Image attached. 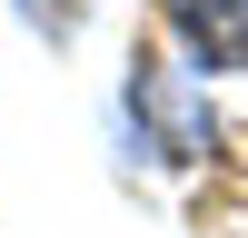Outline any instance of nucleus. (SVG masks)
I'll list each match as a JSON object with an SVG mask.
<instances>
[{"label": "nucleus", "mask_w": 248, "mask_h": 238, "mask_svg": "<svg viewBox=\"0 0 248 238\" xmlns=\"http://www.w3.org/2000/svg\"><path fill=\"white\" fill-rule=\"evenodd\" d=\"M169 40L209 79H238L248 70V0H169Z\"/></svg>", "instance_id": "f03ea898"}, {"label": "nucleus", "mask_w": 248, "mask_h": 238, "mask_svg": "<svg viewBox=\"0 0 248 238\" xmlns=\"http://www.w3.org/2000/svg\"><path fill=\"white\" fill-rule=\"evenodd\" d=\"M10 20H20L30 40H50V50H70V40L99 20V0H10Z\"/></svg>", "instance_id": "7ed1b4c3"}, {"label": "nucleus", "mask_w": 248, "mask_h": 238, "mask_svg": "<svg viewBox=\"0 0 248 238\" xmlns=\"http://www.w3.org/2000/svg\"><path fill=\"white\" fill-rule=\"evenodd\" d=\"M119 119L149 159L189 169V159H218V109H209V70L199 60H169V50H139L129 79H119Z\"/></svg>", "instance_id": "f257e3e1"}]
</instances>
